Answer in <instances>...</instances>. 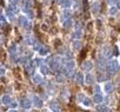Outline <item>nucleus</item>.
<instances>
[{
  "mask_svg": "<svg viewBox=\"0 0 120 112\" xmlns=\"http://www.w3.org/2000/svg\"><path fill=\"white\" fill-rule=\"evenodd\" d=\"M27 14H28V17H30V18H31V19H32V18H33V13H32V12H31V11H28V12H27Z\"/></svg>",
  "mask_w": 120,
  "mask_h": 112,
  "instance_id": "obj_45",
  "label": "nucleus"
},
{
  "mask_svg": "<svg viewBox=\"0 0 120 112\" xmlns=\"http://www.w3.org/2000/svg\"><path fill=\"white\" fill-rule=\"evenodd\" d=\"M49 107H51V110H52L53 112H61V108H60V106H59L58 103H55V101H52V103L49 104Z\"/></svg>",
  "mask_w": 120,
  "mask_h": 112,
  "instance_id": "obj_9",
  "label": "nucleus"
},
{
  "mask_svg": "<svg viewBox=\"0 0 120 112\" xmlns=\"http://www.w3.org/2000/svg\"><path fill=\"white\" fill-rule=\"evenodd\" d=\"M25 41H26V44H27V45H31V44H32L31 37H30V35H26V37H25Z\"/></svg>",
  "mask_w": 120,
  "mask_h": 112,
  "instance_id": "obj_37",
  "label": "nucleus"
},
{
  "mask_svg": "<svg viewBox=\"0 0 120 112\" xmlns=\"http://www.w3.org/2000/svg\"><path fill=\"white\" fill-rule=\"evenodd\" d=\"M45 112H47V111H45Z\"/></svg>",
  "mask_w": 120,
  "mask_h": 112,
  "instance_id": "obj_51",
  "label": "nucleus"
},
{
  "mask_svg": "<svg viewBox=\"0 0 120 112\" xmlns=\"http://www.w3.org/2000/svg\"><path fill=\"white\" fill-rule=\"evenodd\" d=\"M102 100H104V97H102L101 93H95L93 96V101L94 103H101Z\"/></svg>",
  "mask_w": 120,
  "mask_h": 112,
  "instance_id": "obj_12",
  "label": "nucleus"
},
{
  "mask_svg": "<svg viewBox=\"0 0 120 112\" xmlns=\"http://www.w3.org/2000/svg\"><path fill=\"white\" fill-rule=\"evenodd\" d=\"M101 57H104L105 59H109L112 57V50L108 46H104L101 48Z\"/></svg>",
  "mask_w": 120,
  "mask_h": 112,
  "instance_id": "obj_2",
  "label": "nucleus"
},
{
  "mask_svg": "<svg viewBox=\"0 0 120 112\" xmlns=\"http://www.w3.org/2000/svg\"><path fill=\"white\" fill-rule=\"evenodd\" d=\"M114 1H115V0H107V3H108L109 5H112V6H113V4H114Z\"/></svg>",
  "mask_w": 120,
  "mask_h": 112,
  "instance_id": "obj_44",
  "label": "nucleus"
},
{
  "mask_svg": "<svg viewBox=\"0 0 120 112\" xmlns=\"http://www.w3.org/2000/svg\"><path fill=\"white\" fill-rule=\"evenodd\" d=\"M26 20H27V18H26V17H24V15L19 17V23H20V25H24Z\"/></svg>",
  "mask_w": 120,
  "mask_h": 112,
  "instance_id": "obj_34",
  "label": "nucleus"
},
{
  "mask_svg": "<svg viewBox=\"0 0 120 112\" xmlns=\"http://www.w3.org/2000/svg\"><path fill=\"white\" fill-rule=\"evenodd\" d=\"M114 54L118 55V48H116V47H114Z\"/></svg>",
  "mask_w": 120,
  "mask_h": 112,
  "instance_id": "obj_48",
  "label": "nucleus"
},
{
  "mask_svg": "<svg viewBox=\"0 0 120 112\" xmlns=\"http://www.w3.org/2000/svg\"><path fill=\"white\" fill-rule=\"evenodd\" d=\"M82 34H84V33H82V31H81V30H77V31L73 33V35H72V37H73V39L79 40V39L82 37Z\"/></svg>",
  "mask_w": 120,
  "mask_h": 112,
  "instance_id": "obj_14",
  "label": "nucleus"
},
{
  "mask_svg": "<svg viewBox=\"0 0 120 112\" xmlns=\"http://www.w3.org/2000/svg\"><path fill=\"white\" fill-rule=\"evenodd\" d=\"M65 57H66L68 60H73V54H72V52H71V51H66Z\"/></svg>",
  "mask_w": 120,
  "mask_h": 112,
  "instance_id": "obj_30",
  "label": "nucleus"
},
{
  "mask_svg": "<svg viewBox=\"0 0 120 112\" xmlns=\"http://www.w3.org/2000/svg\"><path fill=\"white\" fill-rule=\"evenodd\" d=\"M85 81H86V84L92 85V84L94 83V77H93V74L87 73V74H86V77H85Z\"/></svg>",
  "mask_w": 120,
  "mask_h": 112,
  "instance_id": "obj_11",
  "label": "nucleus"
},
{
  "mask_svg": "<svg viewBox=\"0 0 120 112\" xmlns=\"http://www.w3.org/2000/svg\"><path fill=\"white\" fill-rule=\"evenodd\" d=\"M81 46H82V44H81L80 40H74V41H73V47H74V50H80Z\"/></svg>",
  "mask_w": 120,
  "mask_h": 112,
  "instance_id": "obj_23",
  "label": "nucleus"
},
{
  "mask_svg": "<svg viewBox=\"0 0 120 112\" xmlns=\"http://www.w3.org/2000/svg\"><path fill=\"white\" fill-rule=\"evenodd\" d=\"M94 91H95V93H100V87L98 85H95L94 86Z\"/></svg>",
  "mask_w": 120,
  "mask_h": 112,
  "instance_id": "obj_39",
  "label": "nucleus"
},
{
  "mask_svg": "<svg viewBox=\"0 0 120 112\" xmlns=\"http://www.w3.org/2000/svg\"><path fill=\"white\" fill-rule=\"evenodd\" d=\"M8 52H10L11 54L18 53V47H17V45H15V44H12V45L8 47Z\"/></svg>",
  "mask_w": 120,
  "mask_h": 112,
  "instance_id": "obj_18",
  "label": "nucleus"
},
{
  "mask_svg": "<svg viewBox=\"0 0 120 112\" xmlns=\"http://www.w3.org/2000/svg\"><path fill=\"white\" fill-rule=\"evenodd\" d=\"M17 105H18V104H17L15 101H12V104H11L10 106H11V107H13V108H15V107H17Z\"/></svg>",
  "mask_w": 120,
  "mask_h": 112,
  "instance_id": "obj_42",
  "label": "nucleus"
},
{
  "mask_svg": "<svg viewBox=\"0 0 120 112\" xmlns=\"http://www.w3.org/2000/svg\"><path fill=\"white\" fill-rule=\"evenodd\" d=\"M5 72H6L5 67H4V66H1V70H0V73H1V76H4V74H5Z\"/></svg>",
  "mask_w": 120,
  "mask_h": 112,
  "instance_id": "obj_40",
  "label": "nucleus"
},
{
  "mask_svg": "<svg viewBox=\"0 0 120 112\" xmlns=\"http://www.w3.org/2000/svg\"><path fill=\"white\" fill-rule=\"evenodd\" d=\"M6 14H7V17H8L11 20H14V13H12V12H7V11H6Z\"/></svg>",
  "mask_w": 120,
  "mask_h": 112,
  "instance_id": "obj_36",
  "label": "nucleus"
},
{
  "mask_svg": "<svg viewBox=\"0 0 120 112\" xmlns=\"http://www.w3.org/2000/svg\"><path fill=\"white\" fill-rule=\"evenodd\" d=\"M82 104H84L85 106H90V105H91V99L86 97V98H85V100L82 101Z\"/></svg>",
  "mask_w": 120,
  "mask_h": 112,
  "instance_id": "obj_35",
  "label": "nucleus"
},
{
  "mask_svg": "<svg viewBox=\"0 0 120 112\" xmlns=\"http://www.w3.org/2000/svg\"><path fill=\"white\" fill-rule=\"evenodd\" d=\"M75 81L80 85L84 84V74L82 73H77V78H75Z\"/></svg>",
  "mask_w": 120,
  "mask_h": 112,
  "instance_id": "obj_16",
  "label": "nucleus"
},
{
  "mask_svg": "<svg viewBox=\"0 0 120 112\" xmlns=\"http://www.w3.org/2000/svg\"><path fill=\"white\" fill-rule=\"evenodd\" d=\"M108 79V76H105V74H99L98 76V80L99 81H105Z\"/></svg>",
  "mask_w": 120,
  "mask_h": 112,
  "instance_id": "obj_31",
  "label": "nucleus"
},
{
  "mask_svg": "<svg viewBox=\"0 0 120 112\" xmlns=\"http://www.w3.org/2000/svg\"><path fill=\"white\" fill-rule=\"evenodd\" d=\"M33 45H34V46H33V48H34L35 51H38V52H39V51L41 50V47H42V45H41L38 40H37V41H34V44H33Z\"/></svg>",
  "mask_w": 120,
  "mask_h": 112,
  "instance_id": "obj_27",
  "label": "nucleus"
},
{
  "mask_svg": "<svg viewBox=\"0 0 120 112\" xmlns=\"http://www.w3.org/2000/svg\"><path fill=\"white\" fill-rule=\"evenodd\" d=\"M20 104H21V106H22L25 110H30L31 106H32V101H31L30 99H26V98H22Z\"/></svg>",
  "mask_w": 120,
  "mask_h": 112,
  "instance_id": "obj_4",
  "label": "nucleus"
},
{
  "mask_svg": "<svg viewBox=\"0 0 120 112\" xmlns=\"http://www.w3.org/2000/svg\"><path fill=\"white\" fill-rule=\"evenodd\" d=\"M97 112H112V110L109 107H107L106 105H98L97 106Z\"/></svg>",
  "mask_w": 120,
  "mask_h": 112,
  "instance_id": "obj_10",
  "label": "nucleus"
},
{
  "mask_svg": "<svg viewBox=\"0 0 120 112\" xmlns=\"http://www.w3.org/2000/svg\"><path fill=\"white\" fill-rule=\"evenodd\" d=\"M75 25H77V30H80V26H81V24H80V23H77Z\"/></svg>",
  "mask_w": 120,
  "mask_h": 112,
  "instance_id": "obj_47",
  "label": "nucleus"
},
{
  "mask_svg": "<svg viewBox=\"0 0 120 112\" xmlns=\"http://www.w3.org/2000/svg\"><path fill=\"white\" fill-rule=\"evenodd\" d=\"M33 81H34L35 84H41V83H42L41 76H40V74H35V76L33 77Z\"/></svg>",
  "mask_w": 120,
  "mask_h": 112,
  "instance_id": "obj_22",
  "label": "nucleus"
},
{
  "mask_svg": "<svg viewBox=\"0 0 120 112\" xmlns=\"http://www.w3.org/2000/svg\"><path fill=\"white\" fill-rule=\"evenodd\" d=\"M106 70H107L108 74H114V73H116L118 71H120V66H119L118 62L113 60V62H109V63L107 64Z\"/></svg>",
  "mask_w": 120,
  "mask_h": 112,
  "instance_id": "obj_1",
  "label": "nucleus"
},
{
  "mask_svg": "<svg viewBox=\"0 0 120 112\" xmlns=\"http://www.w3.org/2000/svg\"><path fill=\"white\" fill-rule=\"evenodd\" d=\"M118 11H119L118 7L113 5V6H111V8H109V14H111V15H115V14L118 13Z\"/></svg>",
  "mask_w": 120,
  "mask_h": 112,
  "instance_id": "obj_25",
  "label": "nucleus"
},
{
  "mask_svg": "<svg viewBox=\"0 0 120 112\" xmlns=\"http://www.w3.org/2000/svg\"><path fill=\"white\" fill-rule=\"evenodd\" d=\"M55 80H56L58 83H63V81L65 80V78H64L61 74H56V76H55Z\"/></svg>",
  "mask_w": 120,
  "mask_h": 112,
  "instance_id": "obj_33",
  "label": "nucleus"
},
{
  "mask_svg": "<svg viewBox=\"0 0 120 112\" xmlns=\"http://www.w3.org/2000/svg\"><path fill=\"white\" fill-rule=\"evenodd\" d=\"M8 1H10L11 5H17V4L19 3V0H8Z\"/></svg>",
  "mask_w": 120,
  "mask_h": 112,
  "instance_id": "obj_38",
  "label": "nucleus"
},
{
  "mask_svg": "<svg viewBox=\"0 0 120 112\" xmlns=\"http://www.w3.org/2000/svg\"><path fill=\"white\" fill-rule=\"evenodd\" d=\"M45 62H46V64H47L48 66H51V65L53 64V62H54V60H53V57H52V55H48V57L46 58V60H45Z\"/></svg>",
  "mask_w": 120,
  "mask_h": 112,
  "instance_id": "obj_29",
  "label": "nucleus"
},
{
  "mask_svg": "<svg viewBox=\"0 0 120 112\" xmlns=\"http://www.w3.org/2000/svg\"><path fill=\"white\" fill-rule=\"evenodd\" d=\"M8 112H18L17 110H11V111H8Z\"/></svg>",
  "mask_w": 120,
  "mask_h": 112,
  "instance_id": "obj_50",
  "label": "nucleus"
},
{
  "mask_svg": "<svg viewBox=\"0 0 120 112\" xmlns=\"http://www.w3.org/2000/svg\"><path fill=\"white\" fill-rule=\"evenodd\" d=\"M72 26H73L72 19H66V20L64 21V27H65V28H71Z\"/></svg>",
  "mask_w": 120,
  "mask_h": 112,
  "instance_id": "obj_19",
  "label": "nucleus"
},
{
  "mask_svg": "<svg viewBox=\"0 0 120 112\" xmlns=\"http://www.w3.org/2000/svg\"><path fill=\"white\" fill-rule=\"evenodd\" d=\"M1 103H3L4 105H11V104H12V98H11L8 94H4V96L1 97Z\"/></svg>",
  "mask_w": 120,
  "mask_h": 112,
  "instance_id": "obj_7",
  "label": "nucleus"
},
{
  "mask_svg": "<svg viewBox=\"0 0 120 112\" xmlns=\"http://www.w3.org/2000/svg\"><path fill=\"white\" fill-rule=\"evenodd\" d=\"M65 66L68 69V71L71 72V74H73V72H74V66H75L74 60H68V62H66V63H65Z\"/></svg>",
  "mask_w": 120,
  "mask_h": 112,
  "instance_id": "obj_5",
  "label": "nucleus"
},
{
  "mask_svg": "<svg viewBox=\"0 0 120 112\" xmlns=\"http://www.w3.org/2000/svg\"><path fill=\"white\" fill-rule=\"evenodd\" d=\"M22 27H24L25 30H28V31H30V30L32 28V24H31V21L26 20V21H25V24L22 25Z\"/></svg>",
  "mask_w": 120,
  "mask_h": 112,
  "instance_id": "obj_28",
  "label": "nucleus"
},
{
  "mask_svg": "<svg viewBox=\"0 0 120 112\" xmlns=\"http://www.w3.org/2000/svg\"><path fill=\"white\" fill-rule=\"evenodd\" d=\"M64 17L65 18H67V19H71V17H72V11L71 10H64Z\"/></svg>",
  "mask_w": 120,
  "mask_h": 112,
  "instance_id": "obj_26",
  "label": "nucleus"
},
{
  "mask_svg": "<svg viewBox=\"0 0 120 112\" xmlns=\"http://www.w3.org/2000/svg\"><path fill=\"white\" fill-rule=\"evenodd\" d=\"M61 5H63V7H64L65 10H67V8L71 7L72 3H71V0H61Z\"/></svg>",
  "mask_w": 120,
  "mask_h": 112,
  "instance_id": "obj_17",
  "label": "nucleus"
},
{
  "mask_svg": "<svg viewBox=\"0 0 120 112\" xmlns=\"http://www.w3.org/2000/svg\"><path fill=\"white\" fill-rule=\"evenodd\" d=\"M6 11L7 12H12V13H15L17 12V7H15V5H8L7 6V8H6Z\"/></svg>",
  "mask_w": 120,
  "mask_h": 112,
  "instance_id": "obj_24",
  "label": "nucleus"
},
{
  "mask_svg": "<svg viewBox=\"0 0 120 112\" xmlns=\"http://www.w3.org/2000/svg\"><path fill=\"white\" fill-rule=\"evenodd\" d=\"M48 52H49V48H48V47H46V46H42V47H41V50L39 51V54H40V55H46Z\"/></svg>",
  "mask_w": 120,
  "mask_h": 112,
  "instance_id": "obj_21",
  "label": "nucleus"
},
{
  "mask_svg": "<svg viewBox=\"0 0 120 112\" xmlns=\"http://www.w3.org/2000/svg\"><path fill=\"white\" fill-rule=\"evenodd\" d=\"M5 20H6V18H5V15H4V14H1V23L4 24V23H5Z\"/></svg>",
  "mask_w": 120,
  "mask_h": 112,
  "instance_id": "obj_46",
  "label": "nucleus"
},
{
  "mask_svg": "<svg viewBox=\"0 0 120 112\" xmlns=\"http://www.w3.org/2000/svg\"><path fill=\"white\" fill-rule=\"evenodd\" d=\"M44 3H45V4H48V3H49V0H44Z\"/></svg>",
  "mask_w": 120,
  "mask_h": 112,
  "instance_id": "obj_49",
  "label": "nucleus"
},
{
  "mask_svg": "<svg viewBox=\"0 0 120 112\" xmlns=\"http://www.w3.org/2000/svg\"><path fill=\"white\" fill-rule=\"evenodd\" d=\"M92 11H93V13H98L100 11V3L94 1L93 5H92Z\"/></svg>",
  "mask_w": 120,
  "mask_h": 112,
  "instance_id": "obj_13",
  "label": "nucleus"
},
{
  "mask_svg": "<svg viewBox=\"0 0 120 112\" xmlns=\"http://www.w3.org/2000/svg\"><path fill=\"white\" fill-rule=\"evenodd\" d=\"M98 67L101 70V69H106V66H107V64H106V59L104 58V57H100L99 59H98Z\"/></svg>",
  "mask_w": 120,
  "mask_h": 112,
  "instance_id": "obj_8",
  "label": "nucleus"
},
{
  "mask_svg": "<svg viewBox=\"0 0 120 112\" xmlns=\"http://www.w3.org/2000/svg\"><path fill=\"white\" fill-rule=\"evenodd\" d=\"M88 5H87V0H84V10H87Z\"/></svg>",
  "mask_w": 120,
  "mask_h": 112,
  "instance_id": "obj_41",
  "label": "nucleus"
},
{
  "mask_svg": "<svg viewBox=\"0 0 120 112\" xmlns=\"http://www.w3.org/2000/svg\"><path fill=\"white\" fill-rule=\"evenodd\" d=\"M104 90H105V92H106V93H109V92L113 90V84H112L111 81H107V83L105 84V87H104Z\"/></svg>",
  "mask_w": 120,
  "mask_h": 112,
  "instance_id": "obj_15",
  "label": "nucleus"
},
{
  "mask_svg": "<svg viewBox=\"0 0 120 112\" xmlns=\"http://www.w3.org/2000/svg\"><path fill=\"white\" fill-rule=\"evenodd\" d=\"M81 67H82V70H84V71H90V70L93 67V63H92V62H90V60H86V62H84V63H82Z\"/></svg>",
  "mask_w": 120,
  "mask_h": 112,
  "instance_id": "obj_6",
  "label": "nucleus"
},
{
  "mask_svg": "<svg viewBox=\"0 0 120 112\" xmlns=\"http://www.w3.org/2000/svg\"><path fill=\"white\" fill-rule=\"evenodd\" d=\"M77 98H78V101H79V103H82V101L85 100V98H86V96H85L84 93H79Z\"/></svg>",
  "mask_w": 120,
  "mask_h": 112,
  "instance_id": "obj_32",
  "label": "nucleus"
},
{
  "mask_svg": "<svg viewBox=\"0 0 120 112\" xmlns=\"http://www.w3.org/2000/svg\"><path fill=\"white\" fill-rule=\"evenodd\" d=\"M40 70H41V73H42V74H48V73H49V69H48V66L45 65V64L40 66Z\"/></svg>",
  "mask_w": 120,
  "mask_h": 112,
  "instance_id": "obj_20",
  "label": "nucleus"
},
{
  "mask_svg": "<svg viewBox=\"0 0 120 112\" xmlns=\"http://www.w3.org/2000/svg\"><path fill=\"white\" fill-rule=\"evenodd\" d=\"M32 101H33L34 106H35V107H38V108L42 107V105H44V103H42L41 98H40V97H38V96H33V98H32Z\"/></svg>",
  "mask_w": 120,
  "mask_h": 112,
  "instance_id": "obj_3",
  "label": "nucleus"
},
{
  "mask_svg": "<svg viewBox=\"0 0 120 112\" xmlns=\"http://www.w3.org/2000/svg\"><path fill=\"white\" fill-rule=\"evenodd\" d=\"M73 6H74V8L77 10V8H79V7H80V4H79V3H75V4L73 5Z\"/></svg>",
  "mask_w": 120,
  "mask_h": 112,
  "instance_id": "obj_43",
  "label": "nucleus"
}]
</instances>
